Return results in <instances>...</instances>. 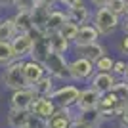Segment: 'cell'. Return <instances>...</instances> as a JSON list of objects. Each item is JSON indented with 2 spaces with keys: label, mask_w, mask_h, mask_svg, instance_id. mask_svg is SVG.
<instances>
[{
  "label": "cell",
  "mask_w": 128,
  "mask_h": 128,
  "mask_svg": "<svg viewBox=\"0 0 128 128\" xmlns=\"http://www.w3.org/2000/svg\"><path fill=\"white\" fill-rule=\"evenodd\" d=\"M2 84L8 90H21V88H29L25 76H23V59H14L10 65H6L2 71Z\"/></svg>",
  "instance_id": "cell-1"
},
{
  "label": "cell",
  "mask_w": 128,
  "mask_h": 128,
  "mask_svg": "<svg viewBox=\"0 0 128 128\" xmlns=\"http://www.w3.org/2000/svg\"><path fill=\"white\" fill-rule=\"evenodd\" d=\"M124 105H126V100H122L115 90H111V92H105V94L100 96L96 111L100 113L102 118H109V117H115V115H120Z\"/></svg>",
  "instance_id": "cell-2"
},
{
  "label": "cell",
  "mask_w": 128,
  "mask_h": 128,
  "mask_svg": "<svg viewBox=\"0 0 128 128\" xmlns=\"http://www.w3.org/2000/svg\"><path fill=\"white\" fill-rule=\"evenodd\" d=\"M46 75H50L54 80H71L69 78V61L63 54L50 52L48 58L44 59Z\"/></svg>",
  "instance_id": "cell-3"
},
{
  "label": "cell",
  "mask_w": 128,
  "mask_h": 128,
  "mask_svg": "<svg viewBox=\"0 0 128 128\" xmlns=\"http://www.w3.org/2000/svg\"><path fill=\"white\" fill-rule=\"evenodd\" d=\"M92 25L96 27V31L100 32V36H109V34H113V32L118 29L120 17H117L115 14H111V12L103 6V8H98V12L94 14Z\"/></svg>",
  "instance_id": "cell-4"
},
{
  "label": "cell",
  "mask_w": 128,
  "mask_h": 128,
  "mask_svg": "<svg viewBox=\"0 0 128 128\" xmlns=\"http://www.w3.org/2000/svg\"><path fill=\"white\" fill-rule=\"evenodd\" d=\"M78 86L75 84H61L58 88H54V92L50 94L52 102L56 103V107L59 109H71L75 107L76 103V98H78Z\"/></svg>",
  "instance_id": "cell-5"
},
{
  "label": "cell",
  "mask_w": 128,
  "mask_h": 128,
  "mask_svg": "<svg viewBox=\"0 0 128 128\" xmlns=\"http://www.w3.org/2000/svg\"><path fill=\"white\" fill-rule=\"evenodd\" d=\"M94 73H96L94 61L82 58V56H78L73 61H69V78L73 82H86V80L92 78Z\"/></svg>",
  "instance_id": "cell-6"
},
{
  "label": "cell",
  "mask_w": 128,
  "mask_h": 128,
  "mask_svg": "<svg viewBox=\"0 0 128 128\" xmlns=\"http://www.w3.org/2000/svg\"><path fill=\"white\" fill-rule=\"evenodd\" d=\"M29 34H31V38H32V50H31V56H29V58L44 63V59L48 58V54H50V38H48V34H46L42 29H31Z\"/></svg>",
  "instance_id": "cell-7"
},
{
  "label": "cell",
  "mask_w": 128,
  "mask_h": 128,
  "mask_svg": "<svg viewBox=\"0 0 128 128\" xmlns=\"http://www.w3.org/2000/svg\"><path fill=\"white\" fill-rule=\"evenodd\" d=\"M12 50H14V58L16 59H27L31 56L32 50V38L29 32H16V36L10 40Z\"/></svg>",
  "instance_id": "cell-8"
},
{
  "label": "cell",
  "mask_w": 128,
  "mask_h": 128,
  "mask_svg": "<svg viewBox=\"0 0 128 128\" xmlns=\"http://www.w3.org/2000/svg\"><path fill=\"white\" fill-rule=\"evenodd\" d=\"M117 84V76L113 73H103V71H96L90 78V86L98 94H105V92H111Z\"/></svg>",
  "instance_id": "cell-9"
},
{
  "label": "cell",
  "mask_w": 128,
  "mask_h": 128,
  "mask_svg": "<svg viewBox=\"0 0 128 128\" xmlns=\"http://www.w3.org/2000/svg\"><path fill=\"white\" fill-rule=\"evenodd\" d=\"M34 102V94L31 88H21V90H14L10 96V107L12 109H21V111H29Z\"/></svg>",
  "instance_id": "cell-10"
},
{
  "label": "cell",
  "mask_w": 128,
  "mask_h": 128,
  "mask_svg": "<svg viewBox=\"0 0 128 128\" xmlns=\"http://www.w3.org/2000/svg\"><path fill=\"white\" fill-rule=\"evenodd\" d=\"M44 75H46L44 63H40V61H36V59H32V58L23 59V76H25L29 86L34 84V82H36L38 78H42Z\"/></svg>",
  "instance_id": "cell-11"
},
{
  "label": "cell",
  "mask_w": 128,
  "mask_h": 128,
  "mask_svg": "<svg viewBox=\"0 0 128 128\" xmlns=\"http://www.w3.org/2000/svg\"><path fill=\"white\" fill-rule=\"evenodd\" d=\"M65 16H67V21L75 23V25H84L92 19V12L86 4H80V6H69L65 8Z\"/></svg>",
  "instance_id": "cell-12"
},
{
  "label": "cell",
  "mask_w": 128,
  "mask_h": 128,
  "mask_svg": "<svg viewBox=\"0 0 128 128\" xmlns=\"http://www.w3.org/2000/svg\"><path fill=\"white\" fill-rule=\"evenodd\" d=\"M56 109H58V107H56V103L52 102V98H34V102H32V105H31L29 111H31L32 115H36V117L44 118V120H48V118L54 115Z\"/></svg>",
  "instance_id": "cell-13"
},
{
  "label": "cell",
  "mask_w": 128,
  "mask_h": 128,
  "mask_svg": "<svg viewBox=\"0 0 128 128\" xmlns=\"http://www.w3.org/2000/svg\"><path fill=\"white\" fill-rule=\"evenodd\" d=\"M100 96L102 94H98L94 88H84V90L78 92V98H76V103L75 107L78 109V111H88V109H96L98 105V100H100Z\"/></svg>",
  "instance_id": "cell-14"
},
{
  "label": "cell",
  "mask_w": 128,
  "mask_h": 128,
  "mask_svg": "<svg viewBox=\"0 0 128 128\" xmlns=\"http://www.w3.org/2000/svg\"><path fill=\"white\" fill-rule=\"evenodd\" d=\"M73 113L71 109H56L54 115L46 120V128H69L71 122H73Z\"/></svg>",
  "instance_id": "cell-15"
},
{
  "label": "cell",
  "mask_w": 128,
  "mask_h": 128,
  "mask_svg": "<svg viewBox=\"0 0 128 128\" xmlns=\"http://www.w3.org/2000/svg\"><path fill=\"white\" fill-rule=\"evenodd\" d=\"M65 21H67L65 10L52 8V10H50V14H48V19H46V25H44V32H46V34H50V32H58Z\"/></svg>",
  "instance_id": "cell-16"
},
{
  "label": "cell",
  "mask_w": 128,
  "mask_h": 128,
  "mask_svg": "<svg viewBox=\"0 0 128 128\" xmlns=\"http://www.w3.org/2000/svg\"><path fill=\"white\" fill-rule=\"evenodd\" d=\"M73 48H75V52L78 54V56L90 59V61H96L98 58H102L103 54H105V48H103L98 40L96 42H90V44H78V46H73Z\"/></svg>",
  "instance_id": "cell-17"
},
{
  "label": "cell",
  "mask_w": 128,
  "mask_h": 128,
  "mask_svg": "<svg viewBox=\"0 0 128 128\" xmlns=\"http://www.w3.org/2000/svg\"><path fill=\"white\" fill-rule=\"evenodd\" d=\"M29 88L32 90L34 98H50V94H52L54 88H56V80H54L50 75H44L42 78H38L36 82L31 84Z\"/></svg>",
  "instance_id": "cell-18"
},
{
  "label": "cell",
  "mask_w": 128,
  "mask_h": 128,
  "mask_svg": "<svg viewBox=\"0 0 128 128\" xmlns=\"http://www.w3.org/2000/svg\"><path fill=\"white\" fill-rule=\"evenodd\" d=\"M98 38H100V32L96 31V27L92 25V23H84V25H80V27H78V31H76V36H75V42H73V46L96 42Z\"/></svg>",
  "instance_id": "cell-19"
},
{
  "label": "cell",
  "mask_w": 128,
  "mask_h": 128,
  "mask_svg": "<svg viewBox=\"0 0 128 128\" xmlns=\"http://www.w3.org/2000/svg\"><path fill=\"white\" fill-rule=\"evenodd\" d=\"M50 6L38 2L31 12V19H32V29H42L44 31V25H46V19H48V14H50Z\"/></svg>",
  "instance_id": "cell-20"
},
{
  "label": "cell",
  "mask_w": 128,
  "mask_h": 128,
  "mask_svg": "<svg viewBox=\"0 0 128 128\" xmlns=\"http://www.w3.org/2000/svg\"><path fill=\"white\" fill-rule=\"evenodd\" d=\"M48 38H50V52L63 54V56H65V54L69 52V48L73 46V44H71L65 36H61L59 32H50Z\"/></svg>",
  "instance_id": "cell-21"
},
{
  "label": "cell",
  "mask_w": 128,
  "mask_h": 128,
  "mask_svg": "<svg viewBox=\"0 0 128 128\" xmlns=\"http://www.w3.org/2000/svg\"><path fill=\"white\" fill-rule=\"evenodd\" d=\"M14 25H16L17 32H29L32 29V19H31V12H19L16 10V14L12 16Z\"/></svg>",
  "instance_id": "cell-22"
},
{
  "label": "cell",
  "mask_w": 128,
  "mask_h": 128,
  "mask_svg": "<svg viewBox=\"0 0 128 128\" xmlns=\"http://www.w3.org/2000/svg\"><path fill=\"white\" fill-rule=\"evenodd\" d=\"M29 118V111H21V109H8V126L10 128H23Z\"/></svg>",
  "instance_id": "cell-23"
},
{
  "label": "cell",
  "mask_w": 128,
  "mask_h": 128,
  "mask_svg": "<svg viewBox=\"0 0 128 128\" xmlns=\"http://www.w3.org/2000/svg\"><path fill=\"white\" fill-rule=\"evenodd\" d=\"M16 25H14V19L12 17H0V40H6L10 42L12 38L16 36Z\"/></svg>",
  "instance_id": "cell-24"
},
{
  "label": "cell",
  "mask_w": 128,
  "mask_h": 128,
  "mask_svg": "<svg viewBox=\"0 0 128 128\" xmlns=\"http://www.w3.org/2000/svg\"><path fill=\"white\" fill-rule=\"evenodd\" d=\"M14 50H12V44L6 42V40H0V69H4L6 65H10L14 61Z\"/></svg>",
  "instance_id": "cell-25"
},
{
  "label": "cell",
  "mask_w": 128,
  "mask_h": 128,
  "mask_svg": "<svg viewBox=\"0 0 128 128\" xmlns=\"http://www.w3.org/2000/svg\"><path fill=\"white\" fill-rule=\"evenodd\" d=\"M76 31H78V25H75V23H71V21H65L58 32L61 34V36H65L71 44H73V42H75V36H76Z\"/></svg>",
  "instance_id": "cell-26"
},
{
  "label": "cell",
  "mask_w": 128,
  "mask_h": 128,
  "mask_svg": "<svg viewBox=\"0 0 128 128\" xmlns=\"http://www.w3.org/2000/svg\"><path fill=\"white\" fill-rule=\"evenodd\" d=\"M113 63H115V59H113L111 56L103 54L102 58H98L96 61H94V67H96V71H103V73H111V69H113Z\"/></svg>",
  "instance_id": "cell-27"
},
{
  "label": "cell",
  "mask_w": 128,
  "mask_h": 128,
  "mask_svg": "<svg viewBox=\"0 0 128 128\" xmlns=\"http://www.w3.org/2000/svg\"><path fill=\"white\" fill-rule=\"evenodd\" d=\"M124 4H126V0H109V4L105 8L111 14H115L117 17H122L124 16Z\"/></svg>",
  "instance_id": "cell-28"
},
{
  "label": "cell",
  "mask_w": 128,
  "mask_h": 128,
  "mask_svg": "<svg viewBox=\"0 0 128 128\" xmlns=\"http://www.w3.org/2000/svg\"><path fill=\"white\" fill-rule=\"evenodd\" d=\"M38 4V0H14V6L19 12H32V8Z\"/></svg>",
  "instance_id": "cell-29"
},
{
  "label": "cell",
  "mask_w": 128,
  "mask_h": 128,
  "mask_svg": "<svg viewBox=\"0 0 128 128\" xmlns=\"http://www.w3.org/2000/svg\"><path fill=\"white\" fill-rule=\"evenodd\" d=\"M23 128H46V120L36 117V115H32V113L29 111V118H27V122H25Z\"/></svg>",
  "instance_id": "cell-30"
},
{
  "label": "cell",
  "mask_w": 128,
  "mask_h": 128,
  "mask_svg": "<svg viewBox=\"0 0 128 128\" xmlns=\"http://www.w3.org/2000/svg\"><path fill=\"white\" fill-rule=\"evenodd\" d=\"M126 61H122V59H118V61H115L113 63V69H111V73L117 78H124V73H126Z\"/></svg>",
  "instance_id": "cell-31"
},
{
  "label": "cell",
  "mask_w": 128,
  "mask_h": 128,
  "mask_svg": "<svg viewBox=\"0 0 128 128\" xmlns=\"http://www.w3.org/2000/svg\"><path fill=\"white\" fill-rule=\"evenodd\" d=\"M69 128H94V126H90L88 122H84L82 118H73V122H71Z\"/></svg>",
  "instance_id": "cell-32"
},
{
  "label": "cell",
  "mask_w": 128,
  "mask_h": 128,
  "mask_svg": "<svg viewBox=\"0 0 128 128\" xmlns=\"http://www.w3.org/2000/svg\"><path fill=\"white\" fill-rule=\"evenodd\" d=\"M118 48H120V52H122V54H126V56H128V34H124V36H122V40H120V44H118Z\"/></svg>",
  "instance_id": "cell-33"
},
{
  "label": "cell",
  "mask_w": 128,
  "mask_h": 128,
  "mask_svg": "<svg viewBox=\"0 0 128 128\" xmlns=\"http://www.w3.org/2000/svg\"><path fill=\"white\" fill-rule=\"evenodd\" d=\"M120 118H122V124L128 128V103L124 105V109H122V113H120Z\"/></svg>",
  "instance_id": "cell-34"
},
{
  "label": "cell",
  "mask_w": 128,
  "mask_h": 128,
  "mask_svg": "<svg viewBox=\"0 0 128 128\" xmlns=\"http://www.w3.org/2000/svg\"><path fill=\"white\" fill-rule=\"evenodd\" d=\"M92 6H96V8H103V6L109 4V0H90Z\"/></svg>",
  "instance_id": "cell-35"
},
{
  "label": "cell",
  "mask_w": 128,
  "mask_h": 128,
  "mask_svg": "<svg viewBox=\"0 0 128 128\" xmlns=\"http://www.w3.org/2000/svg\"><path fill=\"white\" fill-rule=\"evenodd\" d=\"M14 0H0V8H12Z\"/></svg>",
  "instance_id": "cell-36"
},
{
  "label": "cell",
  "mask_w": 128,
  "mask_h": 128,
  "mask_svg": "<svg viewBox=\"0 0 128 128\" xmlns=\"http://www.w3.org/2000/svg\"><path fill=\"white\" fill-rule=\"evenodd\" d=\"M58 4H63V6H65V8H67V6H69V4H71V0H58Z\"/></svg>",
  "instance_id": "cell-37"
},
{
  "label": "cell",
  "mask_w": 128,
  "mask_h": 128,
  "mask_svg": "<svg viewBox=\"0 0 128 128\" xmlns=\"http://www.w3.org/2000/svg\"><path fill=\"white\" fill-rule=\"evenodd\" d=\"M122 29H124V34H128V17H126V21L122 23Z\"/></svg>",
  "instance_id": "cell-38"
},
{
  "label": "cell",
  "mask_w": 128,
  "mask_h": 128,
  "mask_svg": "<svg viewBox=\"0 0 128 128\" xmlns=\"http://www.w3.org/2000/svg\"><path fill=\"white\" fill-rule=\"evenodd\" d=\"M124 17H128V0H126V4H124Z\"/></svg>",
  "instance_id": "cell-39"
},
{
  "label": "cell",
  "mask_w": 128,
  "mask_h": 128,
  "mask_svg": "<svg viewBox=\"0 0 128 128\" xmlns=\"http://www.w3.org/2000/svg\"><path fill=\"white\" fill-rule=\"evenodd\" d=\"M124 80H128V67H126V73H124Z\"/></svg>",
  "instance_id": "cell-40"
},
{
  "label": "cell",
  "mask_w": 128,
  "mask_h": 128,
  "mask_svg": "<svg viewBox=\"0 0 128 128\" xmlns=\"http://www.w3.org/2000/svg\"><path fill=\"white\" fill-rule=\"evenodd\" d=\"M0 10H2V8H0Z\"/></svg>",
  "instance_id": "cell-41"
}]
</instances>
